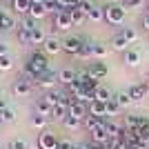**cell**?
<instances>
[{
    "label": "cell",
    "instance_id": "obj_21",
    "mask_svg": "<svg viewBox=\"0 0 149 149\" xmlns=\"http://www.w3.org/2000/svg\"><path fill=\"white\" fill-rule=\"evenodd\" d=\"M69 16H71V22H74V27H80V25H85V22H87V13L80 11L78 7H74V9L69 11Z\"/></svg>",
    "mask_w": 149,
    "mask_h": 149
},
{
    "label": "cell",
    "instance_id": "obj_19",
    "mask_svg": "<svg viewBox=\"0 0 149 149\" xmlns=\"http://www.w3.org/2000/svg\"><path fill=\"white\" fill-rule=\"evenodd\" d=\"M47 13H49V11H47L45 2H33V5H31V9H29V16H31V18H36V20H42Z\"/></svg>",
    "mask_w": 149,
    "mask_h": 149
},
{
    "label": "cell",
    "instance_id": "obj_51",
    "mask_svg": "<svg viewBox=\"0 0 149 149\" xmlns=\"http://www.w3.org/2000/svg\"><path fill=\"white\" fill-rule=\"evenodd\" d=\"M0 125H5V120H2V116H0Z\"/></svg>",
    "mask_w": 149,
    "mask_h": 149
},
{
    "label": "cell",
    "instance_id": "obj_39",
    "mask_svg": "<svg viewBox=\"0 0 149 149\" xmlns=\"http://www.w3.org/2000/svg\"><path fill=\"white\" fill-rule=\"evenodd\" d=\"M0 116H2L5 123H16V111H13L11 107H7L5 111H0Z\"/></svg>",
    "mask_w": 149,
    "mask_h": 149
},
{
    "label": "cell",
    "instance_id": "obj_5",
    "mask_svg": "<svg viewBox=\"0 0 149 149\" xmlns=\"http://www.w3.org/2000/svg\"><path fill=\"white\" fill-rule=\"evenodd\" d=\"M58 140H60V138H58L54 131L45 129V131H40V136H38V149H56Z\"/></svg>",
    "mask_w": 149,
    "mask_h": 149
},
{
    "label": "cell",
    "instance_id": "obj_3",
    "mask_svg": "<svg viewBox=\"0 0 149 149\" xmlns=\"http://www.w3.org/2000/svg\"><path fill=\"white\" fill-rule=\"evenodd\" d=\"M56 82H58V71H51V69H47L45 74H40L36 80H33V87L51 91V89L56 87Z\"/></svg>",
    "mask_w": 149,
    "mask_h": 149
},
{
    "label": "cell",
    "instance_id": "obj_31",
    "mask_svg": "<svg viewBox=\"0 0 149 149\" xmlns=\"http://www.w3.org/2000/svg\"><path fill=\"white\" fill-rule=\"evenodd\" d=\"M13 27H16V20H13L9 13H5L2 20H0V31H11Z\"/></svg>",
    "mask_w": 149,
    "mask_h": 149
},
{
    "label": "cell",
    "instance_id": "obj_32",
    "mask_svg": "<svg viewBox=\"0 0 149 149\" xmlns=\"http://www.w3.org/2000/svg\"><path fill=\"white\" fill-rule=\"evenodd\" d=\"M16 36H18V40H20L22 45H31V31L22 29L20 25H18V31H16Z\"/></svg>",
    "mask_w": 149,
    "mask_h": 149
},
{
    "label": "cell",
    "instance_id": "obj_18",
    "mask_svg": "<svg viewBox=\"0 0 149 149\" xmlns=\"http://www.w3.org/2000/svg\"><path fill=\"white\" fill-rule=\"evenodd\" d=\"M105 107H107V118H116V116L123 113V107L118 105V100H116V98H109L105 102Z\"/></svg>",
    "mask_w": 149,
    "mask_h": 149
},
{
    "label": "cell",
    "instance_id": "obj_12",
    "mask_svg": "<svg viewBox=\"0 0 149 149\" xmlns=\"http://www.w3.org/2000/svg\"><path fill=\"white\" fill-rule=\"evenodd\" d=\"M127 91H129L131 100H134V102H138V100H143V98H147V96H149V85L138 82V85H131Z\"/></svg>",
    "mask_w": 149,
    "mask_h": 149
},
{
    "label": "cell",
    "instance_id": "obj_20",
    "mask_svg": "<svg viewBox=\"0 0 149 149\" xmlns=\"http://www.w3.org/2000/svg\"><path fill=\"white\" fill-rule=\"evenodd\" d=\"M67 116H69V107H67V105H54L49 118H51V120H60V123H62Z\"/></svg>",
    "mask_w": 149,
    "mask_h": 149
},
{
    "label": "cell",
    "instance_id": "obj_35",
    "mask_svg": "<svg viewBox=\"0 0 149 149\" xmlns=\"http://www.w3.org/2000/svg\"><path fill=\"white\" fill-rule=\"evenodd\" d=\"M123 36L127 38L129 45H131V42H136V40H138V31L134 29V27H125V29H123Z\"/></svg>",
    "mask_w": 149,
    "mask_h": 149
},
{
    "label": "cell",
    "instance_id": "obj_16",
    "mask_svg": "<svg viewBox=\"0 0 149 149\" xmlns=\"http://www.w3.org/2000/svg\"><path fill=\"white\" fill-rule=\"evenodd\" d=\"M123 62L127 67H138V65H140V51L138 49H127L123 54Z\"/></svg>",
    "mask_w": 149,
    "mask_h": 149
},
{
    "label": "cell",
    "instance_id": "obj_26",
    "mask_svg": "<svg viewBox=\"0 0 149 149\" xmlns=\"http://www.w3.org/2000/svg\"><path fill=\"white\" fill-rule=\"evenodd\" d=\"M78 58H82V60H91V58H93V40H87V42L82 45Z\"/></svg>",
    "mask_w": 149,
    "mask_h": 149
},
{
    "label": "cell",
    "instance_id": "obj_50",
    "mask_svg": "<svg viewBox=\"0 0 149 149\" xmlns=\"http://www.w3.org/2000/svg\"><path fill=\"white\" fill-rule=\"evenodd\" d=\"M2 16H5V11H2V9H0V20H2Z\"/></svg>",
    "mask_w": 149,
    "mask_h": 149
},
{
    "label": "cell",
    "instance_id": "obj_45",
    "mask_svg": "<svg viewBox=\"0 0 149 149\" xmlns=\"http://www.w3.org/2000/svg\"><path fill=\"white\" fill-rule=\"evenodd\" d=\"M85 149H107L105 145H98V143H89V145H85Z\"/></svg>",
    "mask_w": 149,
    "mask_h": 149
},
{
    "label": "cell",
    "instance_id": "obj_30",
    "mask_svg": "<svg viewBox=\"0 0 149 149\" xmlns=\"http://www.w3.org/2000/svg\"><path fill=\"white\" fill-rule=\"evenodd\" d=\"M45 40H47V36H45V31L40 27H36L31 31V45H45Z\"/></svg>",
    "mask_w": 149,
    "mask_h": 149
},
{
    "label": "cell",
    "instance_id": "obj_29",
    "mask_svg": "<svg viewBox=\"0 0 149 149\" xmlns=\"http://www.w3.org/2000/svg\"><path fill=\"white\" fill-rule=\"evenodd\" d=\"M100 123H102V118H96V116H87V118L82 120V125H85V129H87L89 134H91L93 129H98Z\"/></svg>",
    "mask_w": 149,
    "mask_h": 149
},
{
    "label": "cell",
    "instance_id": "obj_7",
    "mask_svg": "<svg viewBox=\"0 0 149 149\" xmlns=\"http://www.w3.org/2000/svg\"><path fill=\"white\" fill-rule=\"evenodd\" d=\"M107 123H109V120L102 118L100 127L91 131V143H98V145H107V143H109V131H107Z\"/></svg>",
    "mask_w": 149,
    "mask_h": 149
},
{
    "label": "cell",
    "instance_id": "obj_9",
    "mask_svg": "<svg viewBox=\"0 0 149 149\" xmlns=\"http://www.w3.org/2000/svg\"><path fill=\"white\" fill-rule=\"evenodd\" d=\"M109 49L111 51H127L129 49V40L123 36V31H118V33H113L111 38H109Z\"/></svg>",
    "mask_w": 149,
    "mask_h": 149
},
{
    "label": "cell",
    "instance_id": "obj_47",
    "mask_svg": "<svg viewBox=\"0 0 149 149\" xmlns=\"http://www.w3.org/2000/svg\"><path fill=\"white\" fill-rule=\"evenodd\" d=\"M143 27H145V31H149V13L143 18Z\"/></svg>",
    "mask_w": 149,
    "mask_h": 149
},
{
    "label": "cell",
    "instance_id": "obj_38",
    "mask_svg": "<svg viewBox=\"0 0 149 149\" xmlns=\"http://www.w3.org/2000/svg\"><path fill=\"white\" fill-rule=\"evenodd\" d=\"M45 7H47V11H49V13H54V16L62 11V9H60V5H58L56 0H45Z\"/></svg>",
    "mask_w": 149,
    "mask_h": 149
},
{
    "label": "cell",
    "instance_id": "obj_23",
    "mask_svg": "<svg viewBox=\"0 0 149 149\" xmlns=\"http://www.w3.org/2000/svg\"><path fill=\"white\" fill-rule=\"evenodd\" d=\"M13 11L16 13H22V16H29V9H31V0H13Z\"/></svg>",
    "mask_w": 149,
    "mask_h": 149
},
{
    "label": "cell",
    "instance_id": "obj_36",
    "mask_svg": "<svg viewBox=\"0 0 149 149\" xmlns=\"http://www.w3.org/2000/svg\"><path fill=\"white\" fill-rule=\"evenodd\" d=\"M7 149H29V145H27V140H22V138H13L11 143L7 145Z\"/></svg>",
    "mask_w": 149,
    "mask_h": 149
},
{
    "label": "cell",
    "instance_id": "obj_43",
    "mask_svg": "<svg viewBox=\"0 0 149 149\" xmlns=\"http://www.w3.org/2000/svg\"><path fill=\"white\" fill-rule=\"evenodd\" d=\"M91 7H93V2H89V0H82L80 5H78V9H80V11H85V13H87L89 9H91Z\"/></svg>",
    "mask_w": 149,
    "mask_h": 149
},
{
    "label": "cell",
    "instance_id": "obj_25",
    "mask_svg": "<svg viewBox=\"0 0 149 149\" xmlns=\"http://www.w3.org/2000/svg\"><path fill=\"white\" fill-rule=\"evenodd\" d=\"M113 98L118 100V105L123 107V109H127V107H129L131 102H134V100H131V96H129V91H127V89H123V91H118V93H116V96H113Z\"/></svg>",
    "mask_w": 149,
    "mask_h": 149
},
{
    "label": "cell",
    "instance_id": "obj_28",
    "mask_svg": "<svg viewBox=\"0 0 149 149\" xmlns=\"http://www.w3.org/2000/svg\"><path fill=\"white\" fill-rule=\"evenodd\" d=\"M109 98H113V96H111V91H109L105 85H100V87L93 91V100H102V102H107Z\"/></svg>",
    "mask_w": 149,
    "mask_h": 149
},
{
    "label": "cell",
    "instance_id": "obj_24",
    "mask_svg": "<svg viewBox=\"0 0 149 149\" xmlns=\"http://www.w3.org/2000/svg\"><path fill=\"white\" fill-rule=\"evenodd\" d=\"M47 120H49V118H45V116H40V113H33V116L29 118V123H31V127H33V129L45 131V127H47Z\"/></svg>",
    "mask_w": 149,
    "mask_h": 149
},
{
    "label": "cell",
    "instance_id": "obj_6",
    "mask_svg": "<svg viewBox=\"0 0 149 149\" xmlns=\"http://www.w3.org/2000/svg\"><path fill=\"white\" fill-rule=\"evenodd\" d=\"M82 45H85V40L82 38H76V36H69L62 40V51L65 54H69V56H78L82 49Z\"/></svg>",
    "mask_w": 149,
    "mask_h": 149
},
{
    "label": "cell",
    "instance_id": "obj_13",
    "mask_svg": "<svg viewBox=\"0 0 149 149\" xmlns=\"http://www.w3.org/2000/svg\"><path fill=\"white\" fill-rule=\"evenodd\" d=\"M54 27H56V29H60V31L71 29V27H74V22H71V16H69V11L56 13V16H54Z\"/></svg>",
    "mask_w": 149,
    "mask_h": 149
},
{
    "label": "cell",
    "instance_id": "obj_2",
    "mask_svg": "<svg viewBox=\"0 0 149 149\" xmlns=\"http://www.w3.org/2000/svg\"><path fill=\"white\" fill-rule=\"evenodd\" d=\"M102 11H105V20L109 25H123L125 16H127V9L123 5H107L102 7Z\"/></svg>",
    "mask_w": 149,
    "mask_h": 149
},
{
    "label": "cell",
    "instance_id": "obj_4",
    "mask_svg": "<svg viewBox=\"0 0 149 149\" xmlns=\"http://www.w3.org/2000/svg\"><path fill=\"white\" fill-rule=\"evenodd\" d=\"M11 91H13V96H16V98H27V96L33 91V82H31L27 76H22V78H18V80L13 82Z\"/></svg>",
    "mask_w": 149,
    "mask_h": 149
},
{
    "label": "cell",
    "instance_id": "obj_44",
    "mask_svg": "<svg viewBox=\"0 0 149 149\" xmlns=\"http://www.w3.org/2000/svg\"><path fill=\"white\" fill-rule=\"evenodd\" d=\"M0 56H9V45L0 40Z\"/></svg>",
    "mask_w": 149,
    "mask_h": 149
},
{
    "label": "cell",
    "instance_id": "obj_42",
    "mask_svg": "<svg viewBox=\"0 0 149 149\" xmlns=\"http://www.w3.org/2000/svg\"><path fill=\"white\" fill-rule=\"evenodd\" d=\"M56 149H74V143H71V140H67V138H60Z\"/></svg>",
    "mask_w": 149,
    "mask_h": 149
},
{
    "label": "cell",
    "instance_id": "obj_15",
    "mask_svg": "<svg viewBox=\"0 0 149 149\" xmlns=\"http://www.w3.org/2000/svg\"><path fill=\"white\" fill-rule=\"evenodd\" d=\"M89 116H96V118H107V107L102 100H91L89 102Z\"/></svg>",
    "mask_w": 149,
    "mask_h": 149
},
{
    "label": "cell",
    "instance_id": "obj_52",
    "mask_svg": "<svg viewBox=\"0 0 149 149\" xmlns=\"http://www.w3.org/2000/svg\"><path fill=\"white\" fill-rule=\"evenodd\" d=\"M2 2H13V0H2Z\"/></svg>",
    "mask_w": 149,
    "mask_h": 149
},
{
    "label": "cell",
    "instance_id": "obj_1",
    "mask_svg": "<svg viewBox=\"0 0 149 149\" xmlns=\"http://www.w3.org/2000/svg\"><path fill=\"white\" fill-rule=\"evenodd\" d=\"M47 69H49V58H47V54H45V51H33V54L29 56V60H27L25 76L33 82L38 76L45 74Z\"/></svg>",
    "mask_w": 149,
    "mask_h": 149
},
{
    "label": "cell",
    "instance_id": "obj_8",
    "mask_svg": "<svg viewBox=\"0 0 149 149\" xmlns=\"http://www.w3.org/2000/svg\"><path fill=\"white\" fill-rule=\"evenodd\" d=\"M87 71L96 78V80H102V78H107V74H109V69H107V65L102 60H93L87 65Z\"/></svg>",
    "mask_w": 149,
    "mask_h": 149
},
{
    "label": "cell",
    "instance_id": "obj_33",
    "mask_svg": "<svg viewBox=\"0 0 149 149\" xmlns=\"http://www.w3.org/2000/svg\"><path fill=\"white\" fill-rule=\"evenodd\" d=\"M20 27H22V29H27V31H33V29L38 27V20L31 18V16H25V18H22V22H20Z\"/></svg>",
    "mask_w": 149,
    "mask_h": 149
},
{
    "label": "cell",
    "instance_id": "obj_27",
    "mask_svg": "<svg viewBox=\"0 0 149 149\" xmlns=\"http://www.w3.org/2000/svg\"><path fill=\"white\" fill-rule=\"evenodd\" d=\"M107 54H109V47L102 42H93V58H98V60H105Z\"/></svg>",
    "mask_w": 149,
    "mask_h": 149
},
{
    "label": "cell",
    "instance_id": "obj_37",
    "mask_svg": "<svg viewBox=\"0 0 149 149\" xmlns=\"http://www.w3.org/2000/svg\"><path fill=\"white\" fill-rule=\"evenodd\" d=\"M80 123H82V120L74 118V116H67V118L62 120V125H65L67 129H78V127H80Z\"/></svg>",
    "mask_w": 149,
    "mask_h": 149
},
{
    "label": "cell",
    "instance_id": "obj_40",
    "mask_svg": "<svg viewBox=\"0 0 149 149\" xmlns=\"http://www.w3.org/2000/svg\"><path fill=\"white\" fill-rule=\"evenodd\" d=\"M145 0H123V7L125 9H138V7H143Z\"/></svg>",
    "mask_w": 149,
    "mask_h": 149
},
{
    "label": "cell",
    "instance_id": "obj_17",
    "mask_svg": "<svg viewBox=\"0 0 149 149\" xmlns=\"http://www.w3.org/2000/svg\"><path fill=\"white\" fill-rule=\"evenodd\" d=\"M51 109H54V107L45 100V96H40V98L36 100V111H33V113H40V116H45V118H49V116H51Z\"/></svg>",
    "mask_w": 149,
    "mask_h": 149
},
{
    "label": "cell",
    "instance_id": "obj_49",
    "mask_svg": "<svg viewBox=\"0 0 149 149\" xmlns=\"http://www.w3.org/2000/svg\"><path fill=\"white\" fill-rule=\"evenodd\" d=\"M33 2H45V0H31V5H33Z\"/></svg>",
    "mask_w": 149,
    "mask_h": 149
},
{
    "label": "cell",
    "instance_id": "obj_41",
    "mask_svg": "<svg viewBox=\"0 0 149 149\" xmlns=\"http://www.w3.org/2000/svg\"><path fill=\"white\" fill-rule=\"evenodd\" d=\"M125 127H138V116H134V113L125 116Z\"/></svg>",
    "mask_w": 149,
    "mask_h": 149
},
{
    "label": "cell",
    "instance_id": "obj_11",
    "mask_svg": "<svg viewBox=\"0 0 149 149\" xmlns=\"http://www.w3.org/2000/svg\"><path fill=\"white\" fill-rule=\"evenodd\" d=\"M42 51L47 54V56L60 54L62 51V40H58L56 36H47V40H45V45H42Z\"/></svg>",
    "mask_w": 149,
    "mask_h": 149
},
{
    "label": "cell",
    "instance_id": "obj_48",
    "mask_svg": "<svg viewBox=\"0 0 149 149\" xmlns=\"http://www.w3.org/2000/svg\"><path fill=\"white\" fill-rule=\"evenodd\" d=\"M74 149H85V145H74Z\"/></svg>",
    "mask_w": 149,
    "mask_h": 149
},
{
    "label": "cell",
    "instance_id": "obj_10",
    "mask_svg": "<svg viewBox=\"0 0 149 149\" xmlns=\"http://www.w3.org/2000/svg\"><path fill=\"white\" fill-rule=\"evenodd\" d=\"M69 116H74L78 120H85L89 116V107L80 100H71V105H69Z\"/></svg>",
    "mask_w": 149,
    "mask_h": 149
},
{
    "label": "cell",
    "instance_id": "obj_14",
    "mask_svg": "<svg viewBox=\"0 0 149 149\" xmlns=\"http://www.w3.org/2000/svg\"><path fill=\"white\" fill-rule=\"evenodd\" d=\"M76 76H78V71H76V69L65 67V69H60V71H58V82H60V85H65V87H69L71 82H76Z\"/></svg>",
    "mask_w": 149,
    "mask_h": 149
},
{
    "label": "cell",
    "instance_id": "obj_22",
    "mask_svg": "<svg viewBox=\"0 0 149 149\" xmlns=\"http://www.w3.org/2000/svg\"><path fill=\"white\" fill-rule=\"evenodd\" d=\"M87 20H89V22H100V20H105V11H102V7L93 5L91 9L87 11Z\"/></svg>",
    "mask_w": 149,
    "mask_h": 149
},
{
    "label": "cell",
    "instance_id": "obj_34",
    "mask_svg": "<svg viewBox=\"0 0 149 149\" xmlns=\"http://www.w3.org/2000/svg\"><path fill=\"white\" fill-rule=\"evenodd\" d=\"M13 69V58L11 56H0V71H11Z\"/></svg>",
    "mask_w": 149,
    "mask_h": 149
},
{
    "label": "cell",
    "instance_id": "obj_46",
    "mask_svg": "<svg viewBox=\"0 0 149 149\" xmlns=\"http://www.w3.org/2000/svg\"><path fill=\"white\" fill-rule=\"evenodd\" d=\"M7 107H9V102H7V98H2V96H0V111H5Z\"/></svg>",
    "mask_w": 149,
    "mask_h": 149
}]
</instances>
